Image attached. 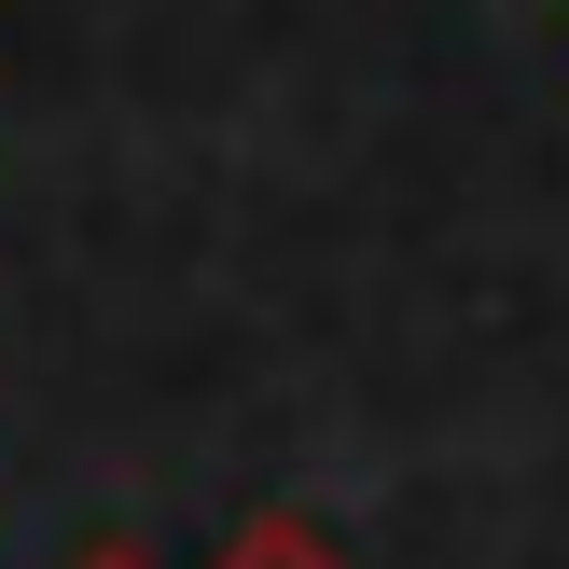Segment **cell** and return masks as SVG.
<instances>
[{
	"label": "cell",
	"mask_w": 569,
	"mask_h": 569,
	"mask_svg": "<svg viewBox=\"0 0 569 569\" xmlns=\"http://www.w3.org/2000/svg\"><path fill=\"white\" fill-rule=\"evenodd\" d=\"M209 569H348V542H333V528H306V515H250Z\"/></svg>",
	"instance_id": "6da1fadb"
},
{
	"label": "cell",
	"mask_w": 569,
	"mask_h": 569,
	"mask_svg": "<svg viewBox=\"0 0 569 569\" xmlns=\"http://www.w3.org/2000/svg\"><path fill=\"white\" fill-rule=\"evenodd\" d=\"M70 569H153V556H139V542H83Z\"/></svg>",
	"instance_id": "7a4b0ae2"
}]
</instances>
